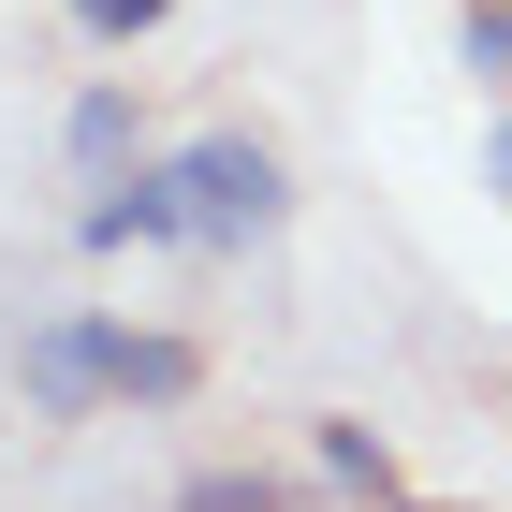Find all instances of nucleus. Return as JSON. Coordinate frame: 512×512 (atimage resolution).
I'll return each instance as SVG.
<instances>
[{
	"instance_id": "nucleus-1",
	"label": "nucleus",
	"mask_w": 512,
	"mask_h": 512,
	"mask_svg": "<svg viewBox=\"0 0 512 512\" xmlns=\"http://www.w3.org/2000/svg\"><path fill=\"white\" fill-rule=\"evenodd\" d=\"M176 191H191V235L205 249H249V235H278L293 176H278L264 132H205V147H176Z\"/></svg>"
},
{
	"instance_id": "nucleus-2",
	"label": "nucleus",
	"mask_w": 512,
	"mask_h": 512,
	"mask_svg": "<svg viewBox=\"0 0 512 512\" xmlns=\"http://www.w3.org/2000/svg\"><path fill=\"white\" fill-rule=\"evenodd\" d=\"M15 381H30V410H44V425H88V410H103V308H59V322H30Z\"/></svg>"
},
{
	"instance_id": "nucleus-3",
	"label": "nucleus",
	"mask_w": 512,
	"mask_h": 512,
	"mask_svg": "<svg viewBox=\"0 0 512 512\" xmlns=\"http://www.w3.org/2000/svg\"><path fill=\"white\" fill-rule=\"evenodd\" d=\"M205 352L191 337H147V322H103V410H191Z\"/></svg>"
},
{
	"instance_id": "nucleus-4",
	"label": "nucleus",
	"mask_w": 512,
	"mask_h": 512,
	"mask_svg": "<svg viewBox=\"0 0 512 512\" xmlns=\"http://www.w3.org/2000/svg\"><path fill=\"white\" fill-rule=\"evenodd\" d=\"M74 235H88V249H176V235H191V191H176V161H147V176H103Z\"/></svg>"
},
{
	"instance_id": "nucleus-5",
	"label": "nucleus",
	"mask_w": 512,
	"mask_h": 512,
	"mask_svg": "<svg viewBox=\"0 0 512 512\" xmlns=\"http://www.w3.org/2000/svg\"><path fill=\"white\" fill-rule=\"evenodd\" d=\"M308 454H322V483H337V498H366V512H425L410 483H395V454H381L366 425H308Z\"/></svg>"
},
{
	"instance_id": "nucleus-6",
	"label": "nucleus",
	"mask_w": 512,
	"mask_h": 512,
	"mask_svg": "<svg viewBox=\"0 0 512 512\" xmlns=\"http://www.w3.org/2000/svg\"><path fill=\"white\" fill-rule=\"evenodd\" d=\"M59 147H74V176H118V161H132V88H88Z\"/></svg>"
},
{
	"instance_id": "nucleus-7",
	"label": "nucleus",
	"mask_w": 512,
	"mask_h": 512,
	"mask_svg": "<svg viewBox=\"0 0 512 512\" xmlns=\"http://www.w3.org/2000/svg\"><path fill=\"white\" fill-rule=\"evenodd\" d=\"M176 512H293V483H278V469H191Z\"/></svg>"
},
{
	"instance_id": "nucleus-8",
	"label": "nucleus",
	"mask_w": 512,
	"mask_h": 512,
	"mask_svg": "<svg viewBox=\"0 0 512 512\" xmlns=\"http://www.w3.org/2000/svg\"><path fill=\"white\" fill-rule=\"evenodd\" d=\"M161 15H176V0H74L88 44H132V30H161Z\"/></svg>"
},
{
	"instance_id": "nucleus-9",
	"label": "nucleus",
	"mask_w": 512,
	"mask_h": 512,
	"mask_svg": "<svg viewBox=\"0 0 512 512\" xmlns=\"http://www.w3.org/2000/svg\"><path fill=\"white\" fill-rule=\"evenodd\" d=\"M483 176H498V191H512V118H498V132H483Z\"/></svg>"
}]
</instances>
